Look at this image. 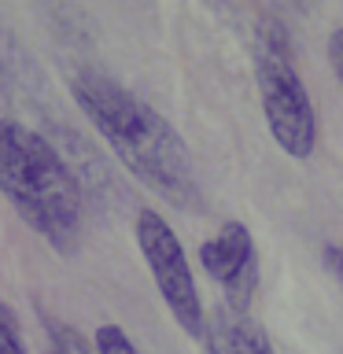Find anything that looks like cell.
<instances>
[{
  "mask_svg": "<svg viewBox=\"0 0 343 354\" xmlns=\"http://www.w3.org/2000/svg\"><path fill=\"white\" fill-rule=\"evenodd\" d=\"M71 93L85 118L96 126V133L111 144V151L122 159V166L144 181L151 192H159L166 203L181 210H199L203 192L196 181V166L188 159L185 140L155 107H148L140 96H133L115 77L82 71L71 77Z\"/></svg>",
  "mask_w": 343,
  "mask_h": 354,
  "instance_id": "cell-1",
  "label": "cell"
},
{
  "mask_svg": "<svg viewBox=\"0 0 343 354\" xmlns=\"http://www.w3.org/2000/svg\"><path fill=\"white\" fill-rule=\"evenodd\" d=\"M0 192L52 248H74L82 232V188L41 133L11 118H0Z\"/></svg>",
  "mask_w": 343,
  "mask_h": 354,
  "instance_id": "cell-2",
  "label": "cell"
},
{
  "mask_svg": "<svg viewBox=\"0 0 343 354\" xmlns=\"http://www.w3.org/2000/svg\"><path fill=\"white\" fill-rule=\"evenodd\" d=\"M254 74H259L262 115L273 144L292 159H310L317 148V115L295 71V55L281 22H262L259 44H254Z\"/></svg>",
  "mask_w": 343,
  "mask_h": 354,
  "instance_id": "cell-3",
  "label": "cell"
},
{
  "mask_svg": "<svg viewBox=\"0 0 343 354\" xmlns=\"http://www.w3.org/2000/svg\"><path fill=\"white\" fill-rule=\"evenodd\" d=\"M137 243H140V254L151 270V281L159 288L163 303L170 306L174 321L188 332V336H203L207 314H203V299H199L192 266H188L185 248H181V240L174 236L170 221H166L159 210L144 207L137 214Z\"/></svg>",
  "mask_w": 343,
  "mask_h": 354,
  "instance_id": "cell-4",
  "label": "cell"
},
{
  "mask_svg": "<svg viewBox=\"0 0 343 354\" xmlns=\"http://www.w3.org/2000/svg\"><path fill=\"white\" fill-rule=\"evenodd\" d=\"M199 262L210 273V281L225 288L229 306L243 310V299H251L254 281H259V254H254L251 229L243 221H225L199 248Z\"/></svg>",
  "mask_w": 343,
  "mask_h": 354,
  "instance_id": "cell-5",
  "label": "cell"
},
{
  "mask_svg": "<svg viewBox=\"0 0 343 354\" xmlns=\"http://www.w3.org/2000/svg\"><path fill=\"white\" fill-rule=\"evenodd\" d=\"M207 354H273L262 325L240 306H218L207 317Z\"/></svg>",
  "mask_w": 343,
  "mask_h": 354,
  "instance_id": "cell-6",
  "label": "cell"
},
{
  "mask_svg": "<svg viewBox=\"0 0 343 354\" xmlns=\"http://www.w3.org/2000/svg\"><path fill=\"white\" fill-rule=\"evenodd\" d=\"M96 354H140V351H137V343L126 336V328L100 325L96 328Z\"/></svg>",
  "mask_w": 343,
  "mask_h": 354,
  "instance_id": "cell-7",
  "label": "cell"
},
{
  "mask_svg": "<svg viewBox=\"0 0 343 354\" xmlns=\"http://www.w3.org/2000/svg\"><path fill=\"white\" fill-rule=\"evenodd\" d=\"M44 354H93V351H89V343L77 336L74 328L52 325V328H48V347H44Z\"/></svg>",
  "mask_w": 343,
  "mask_h": 354,
  "instance_id": "cell-8",
  "label": "cell"
},
{
  "mask_svg": "<svg viewBox=\"0 0 343 354\" xmlns=\"http://www.w3.org/2000/svg\"><path fill=\"white\" fill-rule=\"evenodd\" d=\"M0 354H26L22 339L15 336V328H11V321L4 314H0Z\"/></svg>",
  "mask_w": 343,
  "mask_h": 354,
  "instance_id": "cell-9",
  "label": "cell"
},
{
  "mask_svg": "<svg viewBox=\"0 0 343 354\" xmlns=\"http://www.w3.org/2000/svg\"><path fill=\"white\" fill-rule=\"evenodd\" d=\"M321 259H325V270L336 277V284L343 288V248L340 243H328V248L321 251Z\"/></svg>",
  "mask_w": 343,
  "mask_h": 354,
  "instance_id": "cell-10",
  "label": "cell"
},
{
  "mask_svg": "<svg viewBox=\"0 0 343 354\" xmlns=\"http://www.w3.org/2000/svg\"><path fill=\"white\" fill-rule=\"evenodd\" d=\"M328 63L343 82V30H332V37H328Z\"/></svg>",
  "mask_w": 343,
  "mask_h": 354,
  "instance_id": "cell-11",
  "label": "cell"
}]
</instances>
